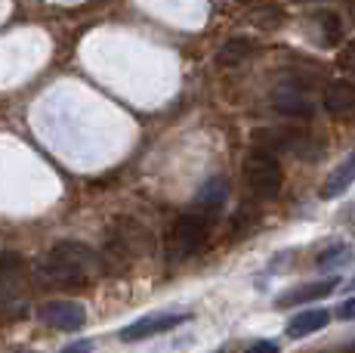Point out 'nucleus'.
I'll use <instances>...</instances> for the list:
<instances>
[{
  "instance_id": "f257e3e1",
  "label": "nucleus",
  "mask_w": 355,
  "mask_h": 353,
  "mask_svg": "<svg viewBox=\"0 0 355 353\" xmlns=\"http://www.w3.org/2000/svg\"><path fill=\"white\" fill-rule=\"evenodd\" d=\"M40 276L50 282H59V285H80L93 276L96 270V254L84 245V242H74V239H65V242H56L37 263Z\"/></svg>"
},
{
  "instance_id": "f03ea898",
  "label": "nucleus",
  "mask_w": 355,
  "mask_h": 353,
  "mask_svg": "<svg viewBox=\"0 0 355 353\" xmlns=\"http://www.w3.org/2000/svg\"><path fill=\"white\" fill-rule=\"evenodd\" d=\"M244 183H248V189L259 199H275L278 189H282V167H278V161L272 158L269 152H250L248 158H244Z\"/></svg>"
},
{
  "instance_id": "7ed1b4c3",
  "label": "nucleus",
  "mask_w": 355,
  "mask_h": 353,
  "mask_svg": "<svg viewBox=\"0 0 355 353\" xmlns=\"http://www.w3.org/2000/svg\"><path fill=\"white\" fill-rule=\"evenodd\" d=\"M207 233H210V223L207 217L201 214H182L180 220L173 223V229H170V254L173 257H192L198 254L204 245H207Z\"/></svg>"
},
{
  "instance_id": "20e7f679",
  "label": "nucleus",
  "mask_w": 355,
  "mask_h": 353,
  "mask_svg": "<svg viewBox=\"0 0 355 353\" xmlns=\"http://www.w3.org/2000/svg\"><path fill=\"white\" fill-rule=\"evenodd\" d=\"M254 142L259 146V152L269 149V155L293 152L300 158H315L318 155V142L306 131H278V127H269V131H254Z\"/></svg>"
},
{
  "instance_id": "39448f33",
  "label": "nucleus",
  "mask_w": 355,
  "mask_h": 353,
  "mask_svg": "<svg viewBox=\"0 0 355 353\" xmlns=\"http://www.w3.org/2000/svg\"><path fill=\"white\" fill-rule=\"evenodd\" d=\"M37 319L44 325H50V329H56V331H78V329H84V322H87V310H84V304L59 297V301L40 304Z\"/></svg>"
},
{
  "instance_id": "423d86ee",
  "label": "nucleus",
  "mask_w": 355,
  "mask_h": 353,
  "mask_svg": "<svg viewBox=\"0 0 355 353\" xmlns=\"http://www.w3.org/2000/svg\"><path fill=\"white\" fill-rule=\"evenodd\" d=\"M192 313H148L136 322H130L127 329H121V341L124 344H136V341H146V338L164 335V331L176 329V325L189 322Z\"/></svg>"
},
{
  "instance_id": "0eeeda50",
  "label": "nucleus",
  "mask_w": 355,
  "mask_h": 353,
  "mask_svg": "<svg viewBox=\"0 0 355 353\" xmlns=\"http://www.w3.org/2000/svg\"><path fill=\"white\" fill-rule=\"evenodd\" d=\"M272 106L282 115H293V118H306L312 115V99L303 93V87L297 84H282L275 93H272Z\"/></svg>"
},
{
  "instance_id": "6e6552de",
  "label": "nucleus",
  "mask_w": 355,
  "mask_h": 353,
  "mask_svg": "<svg viewBox=\"0 0 355 353\" xmlns=\"http://www.w3.org/2000/svg\"><path fill=\"white\" fill-rule=\"evenodd\" d=\"M226 199H229V183L223 176H210L195 195V214H201V217L216 214L226 205Z\"/></svg>"
},
{
  "instance_id": "1a4fd4ad",
  "label": "nucleus",
  "mask_w": 355,
  "mask_h": 353,
  "mask_svg": "<svg viewBox=\"0 0 355 353\" xmlns=\"http://www.w3.org/2000/svg\"><path fill=\"white\" fill-rule=\"evenodd\" d=\"M324 108L337 118H346V115L355 112V84L349 81H331L324 87Z\"/></svg>"
},
{
  "instance_id": "9d476101",
  "label": "nucleus",
  "mask_w": 355,
  "mask_h": 353,
  "mask_svg": "<svg viewBox=\"0 0 355 353\" xmlns=\"http://www.w3.org/2000/svg\"><path fill=\"white\" fill-rule=\"evenodd\" d=\"M352 183H355V152H349V155H346V158L331 171V176H327L324 186H322V199H324V202L337 199V195H343L346 189L352 186Z\"/></svg>"
},
{
  "instance_id": "9b49d317",
  "label": "nucleus",
  "mask_w": 355,
  "mask_h": 353,
  "mask_svg": "<svg viewBox=\"0 0 355 353\" xmlns=\"http://www.w3.org/2000/svg\"><path fill=\"white\" fill-rule=\"evenodd\" d=\"M25 285V261L12 251L0 254V291L3 295H19V288Z\"/></svg>"
},
{
  "instance_id": "f8f14e48",
  "label": "nucleus",
  "mask_w": 355,
  "mask_h": 353,
  "mask_svg": "<svg viewBox=\"0 0 355 353\" xmlns=\"http://www.w3.org/2000/svg\"><path fill=\"white\" fill-rule=\"evenodd\" d=\"M327 322H331V310H306V313H297L288 322V335L306 338V335H312V331L324 329Z\"/></svg>"
},
{
  "instance_id": "ddd939ff",
  "label": "nucleus",
  "mask_w": 355,
  "mask_h": 353,
  "mask_svg": "<svg viewBox=\"0 0 355 353\" xmlns=\"http://www.w3.org/2000/svg\"><path fill=\"white\" fill-rule=\"evenodd\" d=\"M340 285V279H324V282H309L303 288L291 291V295H282L278 297V307H293V304H303V301H318V297L331 295L334 288Z\"/></svg>"
},
{
  "instance_id": "4468645a",
  "label": "nucleus",
  "mask_w": 355,
  "mask_h": 353,
  "mask_svg": "<svg viewBox=\"0 0 355 353\" xmlns=\"http://www.w3.org/2000/svg\"><path fill=\"white\" fill-rule=\"evenodd\" d=\"M250 53H254V44H250V40L232 38V40L223 44V50L216 53V63H220V65H241Z\"/></svg>"
},
{
  "instance_id": "2eb2a0df",
  "label": "nucleus",
  "mask_w": 355,
  "mask_h": 353,
  "mask_svg": "<svg viewBox=\"0 0 355 353\" xmlns=\"http://www.w3.org/2000/svg\"><path fill=\"white\" fill-rule=\"evenodd\" d=\"M352 257H355V251H352V248H343V245H337V248H327L324 254H318V267L331 270V267H340V263L352 261Z\"/></svg>"
},
{
  "instance_id": "dca6fc26",
  "label": "nucleus",
  "mask_w": 355,
  "mask_h": 353,
  "mask_svg": "<svg viewBox=\"0 0 355 353\" xmlns=\"http://www.w3.org/2000/svg\"><path fill=\"white\" fill-rule=\"evenodd\" d=\"M318 25L324 28L327 40H340V35H343V22H340V16H334V13H318Z\"/></svg>"
},
{
  "instance_id": "f3484780",
  "label": "nucleus",
  "mask_w": 355,
  "mask_h": 353,
  "mask_svg": "<svg viewBox=\"0 0 355 353\" xmlns=\"http://www.w3.org/2000/svg\"><path fill=\"white\" fill-rule=\"evenodd\" d=\"M282 10H275V6H269V10H257L254 13V22L259 25V28H278L282 25Z\"/></svg>"
},
{
  "instance_id": "a211bd4d",
  "label": "nucleus",
  "mask_w": 355,
  "mask_h": 353,
  "mask_svg": "<svg viewBox=\"0 0 355 353\" xmlns=\"http://www.w3.org/2000/svg\"><path fill=\"white\" fill-rule=\"evenodd\" d=\"M337 65H340V69H349V72H355V40H349V44H343V50L337 53Z\"/></svg>"
},
{
  "instance_id": "6ab92c4d",
  "label": "nucleus",
  "mask_w": 355,
  "mask_h": 353,
  "mask_svg": "<svg viewBox=\"0 0 355 353\" xmlns=\"http://www.w3.org/2000/svg\"><path fill=\"white\" fill-rule=\"evenodd\" d=\"M244 353H278V344L275 341H257V344H250Z\"/></svg>"
},
{
  "instance_id": "aec40b11",
  "label": "nucleus",
  "mask_w": 355,
  "mask_h": 353,
  "mask_svg": "<svg viewBox=\"0 0 355 353\" xmlns=\"http://www.w3.org/2000/svg\"><path fill=\"white\" fill-rule=\"evenodd\" d=\"M59 353H93V341H71L68 347H62Z\"/></svg>"
},
{
  "instance_id": "412c9836",
  "label": "nucleus",
  "mask_w": 355,
  "mask_h": 353,
  "mask_svg": "<svg viewBox=\"0 0 355 353\" xmlns=\"http://www.w3.org/2000/svg\"><path fill=\"white\" fill-rule=\"evenodd\" d=\"M337 316H340V319H349V322H352V319H355V297H349V301L340 304V307H337Z\"/></svg>"
},
{
  "instance_id": "4be33fe9",
  "label": "nucleus",
  "mask_w": 355,
  "mask_h": 353,
  "mask_svg": "<svg viewBox=\"0 0 355 353\" xmlns=\"http://www.w3.org/2000/svg\"><path fill=\"white\" fill-rule=\"evenodd\" d=\"M349 16H352V22H355V0L349 3Z\"/></svg>"
},
{
  "instance_id": "5701e85b",
  "label": "nucleus",
  "mask_w": 355,
  "mask_h": 353,
  "mask_svg": "<svg viewBox=\"0 0 355 353\" xmlns=\"http://www.w3.org/2000/svg\"><path fill=\"white\" fill-rule=\"evenodd\" d=\"M349 288H355V279H352V282H349Z\"/></svg>"
},
{
  "instance_id": "b1692460",
  "label": "nucleus",
  "mask_w": 355,
  "mask_h": 353,
  "mask_svg": "<svg viewBox=\"0 0 355 353\" xmlns=\"http://www.w3.org/2000/svg\"><path fill=\"white\" fill-rule=\"evenodd\" d=\"M300 3H306V0H300Z\"/></svg>"
}]
</instances>
